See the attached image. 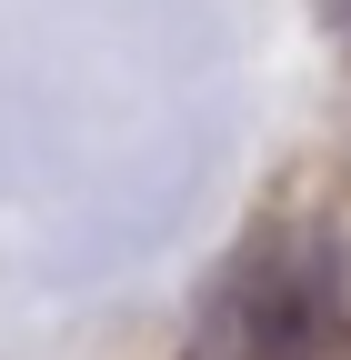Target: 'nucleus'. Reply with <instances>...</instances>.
I'll return each instance as SVG.
<instances>
[{"mask_svg":"<svg viewBox=\"0 0 351 360\" xmlns=\"http://www.w3.org/2000/svg\"><path fill=\"white\" fill-rule=\"evenodd\" d=\"M191 360H351V231L251 240L211 290Z\"/></svg>","mask_w":351,"mask_h":360,"instance_id":"obj_1","label":"nucleus"},{"mask_svg":"<svg viewBox=\"0 0 351 360\" xmlns=\"http://www.w3.org/2000/svg\"><path fill=\"white\" fill-rule=\"evenodd\" d=\"M331 30H341V40H351V0H331Z\"/></svg>","mask_w":351,"mask_h":360,"instance_id":"obj_2","label":"nucleus"}]
</instances>
